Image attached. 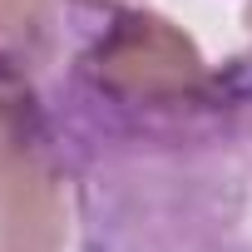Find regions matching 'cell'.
<instances>
[{
  "mask_svg": "<svg viewBox=\"0 0 252 252\" xmlns=\"http://www.w3.org/2000/svg\"><path fill=\"white\" fill-rule=\"evenodd\" d=\"M69 99L129 139L193 134L227 104L198 40L154 10H114L69 69Z\"/></svg>",
  "mask_w": 252,
  "mask_h": 252,
  "instance_id": "obj_1",
  "label": "cell"
},
{
  "mask_svg": "<svg viewBox=\"0 0 252 252\" xmlns=\"http://www.w3.org/2000/svg\"><path fill=\"white\" fill-rule=\"evenodd\" d=\"M242 25H247V40H252V0H247V10H242ZM237 84H242V99H232V104H252V74H237Z\"/></svg>",
  "mask_w": 252,
  "mask_h": 252,
  "instance_id": "obj_4",
  "label": "cell"
},
{
  "mask_svg": "<svg viewBox=\"0 0 252 252\" xmlns=\"http://www.w3.org/2000/svg\"><path fill=\"white\" fill-rule=\"evenodd\" d=\"M64 168L35 89L0 84V252H64Z\"/></svg>",
  "mask_w": 252,
  "mask_h": 252,
  "instance_id": "obj_2",
  "label": "cell"
},
{
  "mask_svg": "<svg viewBox=\"0 0 252 252\" xmlns=\"http://www.w3.org/2000/svg\"><path fill=\"white\" fill-rule=\"evenodd\" d=\"M50 0H0V84L35 89L55 64L60 30Z\"/></svg>",
  "mask_w": 252,
  "mask_h": 252,
  "instance_id": "obj_3",
  "label": "cell"
},
{
  "mask_svg": "<svg viewBox=\"0 0 252 252\" xmlns=\"http://www.w3.org/2000/svg\"><path fill=\"white\" fill-rule=\"evenodd\" d=\"M84 10H134V0H74Z\"/></svg>",
  "mask_w": 252,
  "mask_h": 252,
  "instance_id": "obj_5",
  "label": "cell"
}]
</instances>
